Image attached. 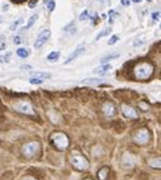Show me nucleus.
Listing matches in <instances>:
<instances>
[{"label":"nucleus","instance_id":"obj_1","mask_svg":"<svg viewBox=\"0 0 161 180\" xmlns=\"http://www.w3.org/2000/svg\"><path fill=\"white\" fill-rule=\"evenodd\" d=\"M154 65L150 62H141L134 67V76L138 80H146L149 77H151V75L154 74Z\"/></svg>","mask_w":161,"mask_h":180},{"label":"nucleus","instance_id":"obj_2","mask_svg":"<svg viewBox=\"0 0 161 180\" xmlns=\"http://www.w3.org/2000/svg\"><path fill=\"white\" fill-rule=\"evenodd\" d=\"M70 163L76 170H80V171L88 170L89 166H90L88 158L85 156H83L80 152H72V155L70 157Z\"/></svg>","mask_w":161,"mask_h":180},{"label":"nucleus","instance_id":"obj_3","mask_svg":"<svg viewBox=\"0 0 161 180\" xmlns=\"http://www.w3.org/2000/svg\"><path fill=\"white\" fill-rule=\"evenodd\" d=\"M51 142L57 150H65L69 147V137L62 132H55L51 134Z\"/></svg>","mask_w":161,"mask_h":180},{"label":"nucleus","instance_id":"obj_4","mask_svg":"<svg viewBox=\"0 0 161 180\" xmlns=\"http://www.w3.org/2000/svg\"><path fill=\"white\" fill-rule=\"evenodd\" d=\"M39 147H41L39 146V142L33 141V142H29V144L24 145L22 151H23V155L26 157H33L39 152Z\"/></svg>","mask_w":161,"mask_h":180},{"label":"nucleus","instance_id":"obj_5","mask_svg":"<svg viewBox=\"0 0 161 180\" xmlns=\"http://www.w3.org/2000/svg\"><path fill=\"white\" fill-rule=\"evenodd\" d=\"M133 139H134V142L138 144V145H146V144H149V141H150V132H149V129H146V128L138 129L136 132Z\"/></svg>","mask_w":161,"mask_h":180},{"label":"nucleus","instance_id":"obj_6","mask_svg":"<svg viewBox=\"0 0 161 180\" xmlns=\"http://www.w3.org/2000/svg\"><path fill=\"white\" fill-rule=\"evenodd\" d=\"M51 37V31L50 29H45L42 31L41 33H39V36L36 38V41H34V48H41L42 46H45V43L50 39Z\"/></svg>","mask_w":161,"mask_h":180},{"label":"nucleus","instance_id":"obj_7","mask_svg":"<svg viewBox=\"0 0 161 180\" xmlns=\"http://www.w3.org/2000/svg\"><path fill=\"white\" fill-rule=\"evenodd\" d=\"M120 108H122V114L126 118H128V119H137L138 118V112L133 107L127 105V104H122Z\"/></svg>","mask_w":161,"mask_h":180},{"label":"nucleus","instance_id":"obj_8","mask_svg":"<svg viewBox=\"0 0 161 180\" xmlns=\"http://www.w3.org/2000/svg\"><path fill=\"white\" fill-rule=\"evenodd\" d=\"M102 110H103V114H104L107 118H113V117L117 114V108H115V105H114L112 102H105V103L103 104Z\"/></svg>","mask_w":161,"mask_h":180},{"label":"nucleus","instance_id":"obj_9","mask_svg":"<svg viewBox=\"0 0 161 180\" xmlns=\"http://www.w3.org/2000/svg\"><path fill=\"white\" fill-rule=\"evenodd\" d=\"M15 110L21 112V113H24V114H34V110L32 109V105L27 102H18L15 105H14Z\"/></svg>","mask_w":161,"mask_h":180},{"label":"nucleus","instance_id":"obj_10","mask_svg":"<svg viewBox=\"0 0 161 180\" xmlns=\"http://www.w3.org/2000/svg\"><path fill=\"white\" fill-rule=\"evenodd\" d=\"M85 52V47H84V45H79L76 48H75V51L65 60V65H67V64H70L71 61H74V60L77 57V56H80V55H83Z\"/></svg>","mask_w":161,"mask_h":180},{"label":"nucleus","instance_id":"obj_11","mask_svg":"<svg viewBox=\"0 0 161 180\" xmlns=\"http://www.w3.org/2000/svg\"><path fill=\"white\" fill-rule=\"evenodd\" d=\"M133 165H134V160L131 156V153H128V152L124 153L123 155V160H122V166L126 168V169H131Z\"/></svg>","mask_w":161,"mask_h":180},{"label":"nucleus","instance_id":"obj_12","mask_svg":"<svg viewBox=\"0 0 161 180\" xmlns=\"http://www.w3.org/2000/svg\"><path fill=\"white\" fill-rule=\"evenodd\" d=\"M110 69H112V65H109V64H102L99 67H96V69L94 70V72H95V74H99V75H104V74L108 72Z\"/></svg>","mask_w":161,"mask_h":180},{"label":"nucleus","instance_id":"obj_13","mask_svg":"<svg viewBox=\"0 0 161 180\" xmlns=\"http://www.w3.org/2000/svg\"><path fill=\"white\" fill-rule=\"evenodd\" d=\"M52 75L50 72H43V71H38V72H33L32 74V77H36V79H41V80H45V79H50Z\"/></svg>","mask_w":161,"mask_h":180},{"label":"nucleus","instance_id":"obj_14","mask_svg":"<svg viewBox=\"0 0 161 180\" xmlns=\"http://www.w3.org/2000/svg\"><path fill=\"white\" fill-rule=\"evenodd\" d=\"M119 57V53H108L105 55L104 57H102V64H108V61H110V60H114V58H118Z\"/></svg>","mask_w":161,"mask_h":180},{"label":"nucleus","instance_id":"obj_15","mask_svg":"<svg viewBox=\"0 0 161 180\" xmlns=\"http://www.w3.org/2000/svg\"><path fill=\"white\" fill-rule=\"evenodd\" d=\"M108 174H109L108 168H102V169H100V170L98 171V178H99L100 180H107Z\"/></svg>","mask_w":161,"mask_h":180},{"label":"nucleus","instance_id":"obj_16","mask_svg":"<svg viewBox=\"0 0 161 180\" xmlns=\"http://www.w3.org/2000/svg\"><path fill=\"white\" fill-rule=\"evenodd\" d=\"M103 80L102 79H98V77H91V79H84L83 80V84H93V85H96V84H102Z\"/></svg>","mask_w":161,"mask_h":180},{"label":"nucleus","instance_id":"obj_17","mask_svg":"<svg viewBox=\"0 0 161 180\" xmlns=\"http://www.w3.org/2000/svg\"><path fill=\"white\" fill-rule=\"evenodd\" d=\"M110 32H112V28H110V27H107V28H104L102 32H99V34H98V36H96V38H95V41H99V39H102L103 37L108 36Z\"/></svg>","mask_w":161,"mask_h":180},{"label":"nucleus","instance_id":"obj_18","mask_svg":"<svg viewBox=\"0 0 161 180\" xmlns=\"http://www.w3.org/2000/svg\"><path fill=\"white\" fill-rule=\"evenodd\" d=\"M149 165L154 169H160L161 168V161H160V158H150Z\"/></svg>","mask_w":161,"mask_h":180},{"label":"nucleus","instance_id":"obj_19","mask_svg":"<svg viewBox=\"0 0 161 180\" xmlns=\"http://www.w3.org/2000/svg\"><path fill=\"white\" fill-rule=\"evenodd\" d=\"M58 58H60V52H58V51H53V52H51V53L47 56V61L55 62V61H57Z\"/></svg>","mask_w":161,"mask_h":180},{"label":"nucleus","instance_id":"obj_20","mask_svg":"<svg viewBox=\"0 0 161 180\" xmlns=\"http://www.w3.org/2000/svg\"><path fill=\"white\" fill-rule=\"evenodd\" d=\"M17 55L21 57V58H27L28 56H29V51L27 50V48H23V47H21V48H18L17 50Z\"/></svg>","mask_w":161,"mask_h":180},{"label":"nucleus","instance_id":"obj_21","mask_svg":"<svg viewBox=\"0 0 161 180\" xmlns=\"http://www.w3.org/2000/svg\"><path fill=\"white\" fill-rule=\"evenodd\" d=\"M38 19V14H34V15H32L31 18H29V21H28V23H27V27H26V29H29L34 23H36V21Z\"/></svg>","mask_w":161,"mask_h":180},{"label":"nucleus","instance_id":"obj_22","mask_svg":"<svg viewBox=\"0 0 161 180\" xmlns=\"http://www.w3.org/2000/svg\"><path fill=\"white\" fill-rule=\"evenodd\" d=\"M90 17H89V10H84L81 14H80V17H79V19H80V21H88V19H89Z\"/></svg>","mask_w":161,"mask_h":180},{"label":"nucleus","instance_id":"obj_23","mask_svg":"<svg viewBox=\"0 0 161 180\" xmlns=\"http://www.w3.org/2000/svg\"><path fill=\"white\" fill-rule=\"evenodd\" d=\"M29 81H31V84H33V85H39V84L43 83V80H41V79H36V77H31Z\"/></svg>","mask_w":161,"mask_h":180},{"label":"nucleus","instance_id":"obj_24","mask_svg":"<svg viewBox=\"0 0 161 180\" xmlns=\"http://www.w3.org/2000/svg\"><path fill=\"white\" fill-rule=\"evenodd\" d=\"M55 7H56L55 0H51V2H47V9H48V12H53V10H55Z\"/></svg>","mask_w":161,"mask_h":180},{"label":"nucleus","instance_id":"obj_25","mask_svg":"<svg viewBox=\"0 0 161 180\" xmlns=\"http://www.w3.org/2000/svg\"><path fill=\"white\" fill-rule=\"evenodd\" d=\"M119 41V37L118 36H113L110 39H109V41H108V43L109 45H113V43H115V42H118Z\"/></svg>","mask_w":161,"mask_h":180},{"label":"nucleus","instance_id":"obj_26","mask_svg":"<svg viewBox=\"0 0 161 180\" xmlns=\"http://www.w3.org/2000/svg\"><path fill=\"white\" fill-rule=\"evenodd\" d=\"M151 17H152L154 21H160V12H154L151 14Z\"/></svg>","mask_w":161,"mask_h":180},{"label":"nucleus","instance_id":"obj_27","mask_svg":"<svg viewBox=\"0 0 161 180\" xmlns=\"http://www.w3.org/2000/svg\"><path fill=\"white\" fill-rule=\"evenodd\" d=\"M19 23H22V19H18V21H17L15 23H13V24L10 26V29H12V31H14V29H17V26H18Z\"/></svg>","mask_w":161,"mask_h":180},{"label":"nucleus","instance_id":"obj_28","mask_svg":"<svg viewBox=\"0 0 161 180\" xmlns=\"http://www.w3.org/2000/svg\"><path fill=\"white\" fill-rule=\"evenodd\" d=\"M120 4H122L123 7H129L131 0H120Z\"/></svg>","mask_w":161,"mask_h":180},{"label":"nucleus","instance_id":"obj_29","mask_svg":"<svg viewBox=\"0 0 161 180\" xmlns=\"http://www.w3.org/2000/svg\"><path fill=\"white\" fill-rule=\"evenodd\" d=\"M13 42H14L15 45H19V43H21V42H22V39H21V37H19V36H17V37H14V39H13Z\"/></svg>","mask_w":161,"mask_h":180},{"label":"nucleus","instance_id":"obj_30","mask_svg":"<svg viewBox=\"0 0 161 180\" xmlns=\"http://www.w3.org/2000/svg\"><path fill=\"white\" fill-rule=\"evenodd\" d=\"M21 69H22V70H26V71H29V70H32V66H31V65H22Z\"/></svg>","mask_w":161,"mask_h":180},{"label":"nucleus","instance_id":"obj_31","mask_svg":"<svg viewBox=\"0 0 161 180\" xmlns=\"http://www.w3.org/2000/svg\"><path fill=\"white\" fill-rule=\"evenodd\" d=\"M74 24H75V22H71V23H69V24H67V26L64 28V31H70V29L72 28V26H74Z\"/></svg>","mask_w":161,"mask_h":180},{"label":"nucleus","instance_id":"obj_32","mask_svg":"<svg viewBox=\"0 0 161 180\" xmlns=\"http://www.w3.org/2000/svg\"><path fill=\"white\" fill-rule=\"evenodd\" d=\"M37 2H38V0H32V2L29 3V8H34L36 4H37Z\"/></svg>","mask_w":161,"mask_h":180},{"label":"nucleus","instance_id":"obj_33","mask_svg":"<svg viewBox=\"0 0 161 180\" xmlns=\"http://www.w3.org/2000/svg\"><path fill=\"white\" fill-rule=\"evenodd\" d=\"M23 180H36L34 178H31V176H27V178H24Z\"/></svg>","mask_w":161,"mask_h":180},{"label":"nucleus","instance_id":"obj_34","mask_svg":"<svg viewBox=\"0 0 161 180\" xmlns=\"http://www.w3.org/2000/svg\"><path fill=\"white\" fill-rule=\"evenodd\" d=\"M8 7H9V5H8V4H5V5L3 7V10H8Z\"/></svg>","mask_w":161,"mask_h":180},{"label":"nucleus","instance_id":"obj_35","mask_svg":"<svg viewBox=\"0 0 161 180\" xmlns=\"http://www.w3.org/2000/svg\"><path fill=\"white\" fill-rule=\"evenodd\" d=\"M132 2H134V3H141L142 0H132Z\"/></svg>","mask_w":161,"mask_h":180},{"label":"nucleus","instance_id":"obj_36","mask_svg":"<svg viewBox=\"0 0 161 180\" xmlns=\"http://www.w3.org/2000/svg\"><path fill=\"white\" fill-rule=\"evenodd\" d=\"M107 17H108L107 14H103V15H102V18H103V19H107Z\"/></svg>","mask_w":161,"mask_h":180},{"label":"nucleus","instance_id":"obj_37","mask_svg":"<svg viewBox=\"0 0 161 180\" xmlns=\"http://www.w3.org/2000/svg\"><path fill=\"white\" fill-rule=\"evenodd\" d=\"M98 2H104V0H98Z\"/></svg>","mask_w":161,"mask_h":180},{"label":"nucleus","instance_id":"obj_38","mask_svg":"<svg viewBox=\"0 0 161 180\" xmlns=\"http://www.w3.org/2000/svg\"><path fill=\"white\" fill-rule=\"evenodd\" d=\"M86 180H93V179H86Z\"/></svg>","mask_w":161,"mask_h":180},{"label":"nucleus","instance_id":"obj_39","mask_svg":"<svg viewBox=\"0 0 161 180\" xmlns=\"http://www.w3.org/2000/svg\"><path fill=\"white\" fill-rule=\"evenodd\" d=\"M0 22H2V19H0Z\"/></svg>","mask_w":161,"mask_h":180}]
</instances>
